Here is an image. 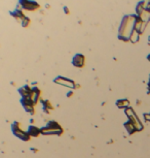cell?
Returning <instances> with one entry per match:
<instances>
[{
    "label": "cell",
    "instance_id": "cell-1",
    "mask_svg": "<svg viewBox=\"0 0 150 158\" xmlns=\"http://www.w3.org/2000/svg\"><path fill=\"white\" fill-rule=\"evenodd\" d=\"M136 20H137L136 17L133 16L124 17L119 28V38H122L123 40H130V36L132 34L133 31H134V26Z\"/></svg>",
    "mask_w": 150,
    "mask_h": 158
},
{
    "label": "cell",
    "instance_id": "cell-2",
    "mask_svg": "<svg viewBox=\"0 0 150 158\" xmlns=\"http://www.w3.org/2000/svg\"><path fill=\"white\" fill-rule=\"evenodd\" d=\"M125 114H127V116L129 117L130 122L135 126L137 131H140L143 129V124L141 123L140 119L138 118L136 114L134 113V110H133V109H130V108L125 109Z\"/></svg>",
    "mask_w": 150,
    "mask_h": 158
},
{
    "label": "cell",
    "instance_id": "cell-11",
    "mask_svg": "<svg viewBox=\"0 0 150 158\" xmlns=\"http://www.w3.org/2000/svg\"><path fill=\"white\" fill-rule=\"evenodd\" d=\"M130 40H132L133 43H136V41L139 40V32L136 30L133 31L132 34H130Z\"/></svg>",
    "mask_w": 150,
    "mask_h": 158
},
{
    "label": "cell",
    "instance_id": "cell-6",
    "mask_svg": "<svg viewBox=\"0 0 150 158\" xmlns=\"http://www.w3.org/2000/svg\"><path fill=\"white\" fill-rule=\"evenodd\" d=\"M24 9L22 8L21 5H18V7H16V9H14V11H10V14L14 17V18H16V20H20L22 21L24 18H25V14H24Z\"/></svg>",
    "mask_w": 150,
    "mask_h": 158
},
{
    "label": "cell",
    "instance_id": "cell-9",
    "mask_svg": "<svg viewBox=\"0 0 150 158\" xmlns=\"http://www.w3.org/2000/svg\"><path fill=\"white\" fill-rule=\"evenodd\" d=\"M117 106L118 108H124V109H128L130 108V103L129 100H127V99H122V100H118L117 101Z\"/></svg>",
    "mask_w": 150,
    "mask_h": 158
},
{
    "label": "cell",
    "instance_id": "cell-15",
    "mask_svg": "<svg viewBox=\"0 0 150 158\" xmlns=\"http://www.w3.org/2000/svg\"><path fill=\"white\" fill-rule=\"evenodd\" d=\"M148 59H149V60H150V55H149V57H148Z\"/></svg>",
    "mask_w": 150,
    "mask_h": 158
},
{
    "label": "cell",
    "instance_id": "cell-10",
    "mask_svg": "<svg viewBox=\"0 0 150 158\" xmlns=\"http://www.w3.org/2000/svg\"><path fill=\"white\" fill-rule=\"evenodd\" d=\"M124 126H125V128H127L128 132H129L130 134H132V133H134L135 131H137V130H136V128H135V126L133 125V124L130 123V121H129V122H128V123H125V124H124Z\"/></svg>",
    "mask_w": 150,
    "mask_h": 158
},
{
    "label": "cell",
    "instance_id": "cell-3",
    "mask_svg": "<svg viewBox=\"0 0 150 158\" xmlns=\"http://www.w3.org/2000/svg\"><path fill=\"white\" fill-rule=\"evenodd\" d=\"M19 5L26 11H36L40 7V4L35 0H19Z\"/></svg>",
    "mask_w": 150,
    "mask_h": 158
},
{
    "label": "cell",
    "instance_id": "cell-8",
    "mask_svg": "<svg viewBox=\"0 0 150 158\" xmlns=\"http://www.w3.org/2000/svg\"><path fill=\"white\" fill-rule=\"evenodd\" d=\"M41 133V130L39 129V128L37 127H34V126H31V127H29V131H28V134L31 137H38Z\"/></svg>",
    "mask_w": 150,
    "mask_h": 158
},
{
    "label": "cell",
    "instance_id": "cell-7",
    "mask_svg": "<svg viewBox=\"0 0 150 158\" xmlns=\"http://www.w3.org/2000/svg\"><path fill=\"white\" fill-rule=\"evenodd\" d=\"M56 83H58V84L60 85H65L66 87H68V88H73L74 89V82L71 81V80H68V79H65V77H57V79L55 80Z\"/></svg>",
    "mask_w": 150,
    "mask_h": 158
},
{
    "label": "cell",
    "instance_id": "cell-5",
    "mask_svg": "<svg viewBox=\"0 0 150 158\" xmlns=\"http://www.w3.org/2000/svg\"><path fill=\"white\" fill-rule=\"evenodd\" d=\"M39 97H40V91L37 88H32L31 90L30 94H29L28 98L32 101L33 104L37 103V101L39 100Z\"/></svg>",
    "mask_w": 150,
    "mask_h": 158
},
{
    "label": "cell",
    "instance_id": "cell-14",
    "mask_svg": "<svg viewBox=\"0 0 150 158\" xmlns=\"http://www.w3.org/2000/svg\"><path fill=\"white\" fill-rule=\"evenodd\" d=\"M72 94H73V92H72V91H71V92H69V93H68V96H71Z\"/></svg>",
    "mask_w": 150,
    "mask_h": 158
},
{
    "label": "cell",
    "instance_id": "cell-12",
    "mask_svg": "<svg viewBox=\"0 0 150 158\" xmlns=\"http://www.w3.org/2000/svg\"><path fill=\"white\" fill-rule=\"evenodd\" d=\"M21 23H22V26H23V27H28L31 23V20L28 18V17H25V18L21 21Z\"/></svg>",
    "mask_w": 150,
    "mask_h": 158
},
{
    "label": "cell",
    "instance_id": "cell-13",
    "mask_svg": "<svg viewBox=\"0 0 150 158\" xmlns=\"http://www.w3.org/2000/svg\"><path fill=\"white\" fill-rule=\"evenodd\" d=\"M64 11H66V13H67V14H69V9H68V8H67V7H66V6H65V7H64Z\"/></svg>",
    "mask_w": 150,
    "mask_h": 158
},
{
    "label": "cell",
    "instance_id": "cell-4",
    "mask_svg": "<svg viewBox=\"0 0 150 158\" xmlns=\"http://www.w3.org/2000/svg\"><path fill=\"white\" fill-rule=\"evenodd\" d=\"M72 63L76 67H83L84 66V56L82 54H76L72 59Z\"/></svg>",
    "mask_w": 150,
    "mask_h": 158
}]
</instances>
